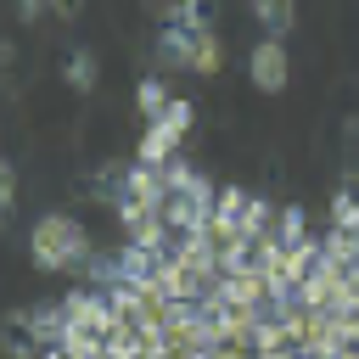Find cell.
<instances>
[{
    "label": "cell",
    "mask_w": 359,
    "mask_h": 359,
    "mask_svg": "<svg viewBox=\"0 0 359 359\" xmlns=\"http://www.w3.org/2000/svg\"><path fill=\"white\" fill-rule=\"evenodd\" d=\"M331 224H342V230H359V174L337 185V196H331Z\"/></svg>",
    "instance_id": "11"
},
{
    "label": "cell",
    "mask_w": 359,
    "mask_h": 359,
    "mask_svg": "<svg viewBox=\"0 0 359 359\" xmlns=\"http://www.w3.org/2000/svg\"><path fill=\"white\" fill-rule=\"evenodd\" d=\"M62 84H67L73 95H90V90L101 84V62H95L90 45H73V50L62 56Z\"/></svg>",
    "instance_id": "7"
},
{
    "label": "cell",
    "mask_w": 359,
    "mask_h": 359,
    "mask_svg": "<svg viewBox=\"0 0 359 359\" xmlns=\"http://www.w3.org/2000/svg\"><path fill=\"white\" fill-rule=\"evenodd\" d=\"M39 359H73V348H67V342H45V348H39Z\"/></svg>",
    "instance_id": "19"
},
{
    "label": "cell",
    "mask_w": 359,
    "mask_h": 359,
    "mask_svg": "<svg viewBox=\"0 0 359 359\" xmlns=\"http://www.w3.org/2000/svg\"><path fill=\"white\" fill-rule=\"evenodd\" d=\"M28 258H34L39 275H67V269H84L95 258V247H90V230L73 213H39L34 230H28Z\"/></svg>",
    "instance_id": "1"
},
{
    "label": "cell",
    "mask_w": 359,
    "mask_h": 359,
    "mask_svg": "<svg viewBox=\"0 0 359 359\" xmlns=\"http://www.w3.org/2000/svg\"><path fill=\"white\" fill-rule=\"evenodd\" d=\"M247 6H252L258 28H264V34H275V39H286V34H292V22H297V0H247Z\"/></svg>",
    "instance_id": "10"
},
{
    "label": "cell",
    "mask_w": 359,
    "mask_h": 359,
    "mask_svg": "<svg viewBox=\"0 0 359 359\" xmlns=\"http://www.w3.org/2000/svg\"><path fill=\"white\" fill-rule=\"evenodd\" d=\"M163 22H180V28H196V34L213 28V17H208L202 0H168V6H163Z\"/></svg>",
    "instance_id": "14"
},
{
    "label": "cell",
    "mask_w": 359,
    "mask_h": 359,
    "mask_svg": "<svg viewBox=\"0 0 359 359\" xmlns=\"http://www.w3.org/2000/svg\"><path fill=\"white\" fill-rule=\"evenodd\" d=\"M247 202H252V191H241V185H224V191H219V202H213V230H224V236H241Z\"/></svg>",
    "instance_id": "9"
},
{
    "label": "cell",
    "mask_w": 359,
    "mask_h": 359,
    "mask_svg": "<svg viewBox=\"0 0 359 359\" xmlns=\"http://www.w3.org/2000/svg\"><path fill=\"white\" fill-rule=\"evenodd\" d=\"M247 79H252V90H258V95H280V90H286L292 62H286V45H280L275 34H264V39L247 50Z\"/></svg>",
    "instance_id": "3"
},
{
    "label": "cell",
    "mask_w": 359,
    "mask_h": 359,
    "mask_svg": "<svg viewBox=\"0 0 359 359\" xmlns=\"http://www.w3.org/2000/svg\"><path fill=\"white\" fill-rule=\"evenodd\" d=\"M157 62L163 67H185V73H196V28H180V22H163L157 28Z\"/></svg>",
    "instance_id": "5"
},
{
    "label": "cell",
    "mask_w": 359,
    "mask_h": 359,
    "mask_svg": "<svg viewBox=\"0 0 359 359\" xmlns=\"http://www.w3.org/2000/svg\"><path fill=\"white\" fill-rule=\"evenodd\" d=\"M219 67H224V50H219V28H202V34H196V73H202V79H213Z\"/></svg>",
    "instance_id": "15"
},
{
    "label": "cell",
    "mask_w": 359,
    "mask_h": 359,
    "mask_svg": "<svg viewBox=\"0 0 359 359\" xmlns=\"http://www.w3.org/2000/svg\"><path fill=\"white\" fill-rule=\"evenodd\" d=\"M67 314H73V325H90V331H101V337L123 320L118 303L107 297V286H90V280H84L79 292H67Z\"/></svg>",
    "instance_id": "4"
},
{
    "label": "cell",
    "mask_w": 359,
    "mask_h": 359,
    "mask_svg": "<svg viewBox=\"0 0 359 359\" xmlns=\"http://www.w3.org/2000/svg\"><path fill=\"white\" fill-rule=\"evenodd\" d=\"M123 185H129V163H123V157H107L101 168H90V174L79 180V191H84L90 202H107V208L123 196Z\"/></svg>",
    "instance_id": "6"
},
{
    "label": "cell",
    "mask_w": 359,
    "mask_h": 359,
    "mask_svg": "<svg viewBox=\"0 0 359 359\" xmlns=\"http://www.w3.org/2000/svg\"><path fill=\"white\" fill-rule=\"evenodd\" d=\"M28 331L39 337V348H45V342H62V337L73 331L67 297H62V303H28Z\"/></svg>",
    "instance_id": "8"
},
{
    "label": "cell",
    "mask_w": 359,
    "mask_h": 359,
    "mask_svg": "<svg viewBox=\"0 0 359 359\" xmlns=\"http://www.w3.org/2000/svg\"><path fill=\"white\" fill-rule=\"evenodd\" d=\"M196 123V107L185 101V95H174L146 129H140V140H135V157L140 163H168L174 151H180V140H185V129Z\"/></svg>",
    "instance_id": "2"
},
{
    "label": "cell",
    "mask_w": 359,
    "mask_h": 359,
    "mask_svg": "<svg viewBox=\"0 0 359 359\" xmlns=\"http://www.w3.org/2000/svg\"><path fill=\"white\" fill-rule=\"evenodd\" d=\"M11 11H17V22H22V28H34V22H45L50 0H11Z\"/></svg>",
    "instance_id": "17"
},
{
    "label": "cell",
    "mask_w": 359,
    "mask_h": 359,
    "mask_svg": "<svg viewBox=\"0 0 359 359\" xmlns=\"http://www.w3.org/2000/svg\"><path fill=\"white\" fill-rule=\"evenodd\" d=\"M0 213L17 219V163H11V157L0 163Z\"/></svg>",
    "instance_id": "16"
},
{
    "label": "cell",
    "mask_w": 359,
    "mask_h": 359,
    "mask_svg": "<svg viewBox=\"0 0 359 359\" xmlns=\"http://www.w3.org/2000/svg\"><path fill=\"white\" fill-rule=\"evenodd\" d=\"M84 6H90V0H50V17H56V22H73Z\"/></svg>",
    "instance_id": "18"
},
{
    "label": "cell",
    "mask_w": 359,
    "mask_h": 359,
    "mask_svg": "<svg viewBox=\"0 0 359 359\" xmlns=\"http://www.w3.org/2000/svg\"><path fill=\"white\" fill-rule=\"evenodd\" d=\"M303 236H314V230H309V213H303L297 202H286L280 219H275V241H280V247H297Z\"/></svg>",
    "instance_id": "13"
},
{
    "label": "cell",
    "mask_w": 359,
    "mask_h": 359,
    "mask_svg": "<svg viewBox=\"0 0 359 359\" xmlns=\"http://www.w3.org/2000/svg\"><path fill=\"white\" fill-rule=\"evenodd\" d=\"M168 101H174V95H168V84H163V79H157V73H151V79H140V84H135V107H140V118H146V123H151V118H157V112H163V107H168Z\"/></svg>",
    "instance_id": "12"
}]
</instances>
